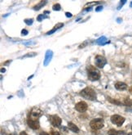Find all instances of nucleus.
Segmentation results:
<instances>
[{
  "label": "nucleus",
  "instance_id": "f257e3e1",
  "mask_svg": "<svg viewBox=\"0 0 132 135\" xmlns=\"http://www.w3.org/2000/svg\"><path fill=\"white\" fill-rule=\"evenodd\" d=\"M87 76L88 79L91 81H96L100 78V73L98 69H96L94 66H88L87 68Z\"/></svg>",
  "mask_w": 132,
  "mask_h": 135
},
{
  "label": "nucleus",
  "instance_id": "f03ea898",
  "mask_svg": "<svg viewBox=\"0 0 132 135\" xmlns=\"http://www.w3.org/2000/svg\"><path fill=\"white\" fill-rule=\"evenodd\" d=\"M80 95L84 98H86L90 101H95L96 99V93L94 89L91 88L87 87L80 92Z\"/></svg>",
  "mask_w": 132,
  "mask_h": 135
},
{
  "label": "nucleus",
  "instance_id": "7ed1b4c3",
  "mask_svg": "<svg viewBox=\"0 0 132 135\" xmlns=\"http://www.w3.org/2000/svg\"><path fill=\"white\" fill-rule=\"evenodd\" d=\"M104 120L101 118H97V119H95V120H92L91 122H90V126L92 129H95V130H97V129H102L104 127Z\"/></svg>",
  "mask_w": 132,
  "mask_h": 135
},
{
  "label": "nucleus",
  "instance_id": "20e7f679",
  "mask_svg": "<svg viewBox=\"0 0 132 135\" xmlns=\"http://www.w3.org/2000/svg\"><path fill=\"white\" fill-rule=\"evenodd\" d=\"M111 121L113 124L118 125V126H122L123 123L125 122V118L119 115H113L111 117Z\"/></svg>",
  "mask_w": 132,
  "mask_h": 135
},
{
  "label": "nucleus",
  "instance_id": "39448f33",
  "mask_svg": "<svg viewBox=\"0 0 132 135\" xmlns=\"http://www.w3.org/2000/svg\"><path fill=\"white\" fill-rule=\"evenodd\" d=\"M27 123H28V125L29 126V128L33 129H38L40 127V124L38 119H33V118L29 117L27 120Z\"/></svg>",
  "mask_w": 132,
  "mask_h": 135
},
{
  "label": "nucleus",
  "instance_id": "423d86ee",
  "mask_svg": "<svg viewBox=\"0 0 132 135\" xmlns=\"http://www.w3.org/2000/svg\"><path fill=\"white\" fill-rule=\"evenodd\" d=\"M42 115H43V112L39 108H38V107H34V108H32V110H30L29 117L33 118V119H38V118H39Z\"/></svg>",
  "mask_w": 132,
  "mask_h": 135
},
{
  "label": "nucleus",
  "instance_id": "0eeeda50",
  "mask_svg": "<svg viewBox=\"0 0 132 135\" xmlns=\"http://www.w3.org/2000/svg\"><path fill=\"white\" fill-rule=\"evenodd\" d=\"M95 62H96V66L99 68H103L105 64H106V59L101 56V55H97L95 58Z\"/></svg>",
  "mask_w": 132,
  "mask_h": 135
},
{
  "label": "nucleus",
  "instance_id": "6e6552de",
  "mask_svg": "<svg viewBox=\"0 0 132 135\" xmlns=\"http://www.w3.org/2000/svg\"><path fill=\"white\" fill-rule=\"evenodd\" d=\"M49 120L51 122V124L55 126V127H59L61 124V119L56 115H50L49 116Z\"/></svg>",
  "mask_w": 132,
  "mask_h": 135
},
{
  "label": "nucleus",
  "instance_id": "1a4fd4ad",
  "mask_svg": "<svg viewBox=\"0 0 132 135\" xmlns=\"http://www.w3.org/2000/svg\"><path fill=\"white\" fill-rule=\"evenodd\" d=\"M88 108V106L87 104L85 102H77L76 106H75V109L77 110V112H86V110H87Z\"/></svg>",
  "mask_w": 132,
  "mask_h": 135
},
{
  "label": "nucleus",
  "instance_id": "9d476101",
  "mask_svg": "<svg viewBox=\"0 0 132 135\" xmlns=\"http://www.w3.org/2000/svg\"><path fill=\"white\" fill-rule=\"evenodd\" d=\"M115 88L118 90H125L127 89V85L126 83L123 82H117L115 84Z\"/></svg>",
  "mask_w": 132,
  "mask_h": 135
},
{
  "label": "nucleus",
  "instance_id": "9b49d317",
  "mask_svg": "<svg viewBox=\"0 0 132 135\" xmlns=\"http://www.w3.org/2000/svg\"><path fill=\"white\" fill-rule=\"evenodd\" d=\"M68 126L69 129H70L71 131H73V133H78V132H79L78 127L76 126V124H74L73 123H72V122H68Z\"/></svg>",
  "mask_w": 132,
  "mask_h": 135
},
{
  "label": "nucleus",
  "instance_id": "f8f14e48",
  "mask_svg": "<svg viewBox=\"0 0 132 135\" xmlns=\"http://www.w3.org/2000/svg\"><path fill=\"white\" fill-rule=\"evenodd\" d=\"M108 135H121V134H124V132L122 131H118L116 129H110L108 132Z\"/></svg>",
  "mask_w": 132,
  "mask_h": 135
},
{
  "label": "nucleus",
  "instance_id": "ddd939ff",
  "mask_svg": "<svg viewBox=\"0 0 132 135\" xmlns=\"http://www.w3.org/2000/svg\"><path fill=\"white\" fill-rule=\"evenodd\" d=\"M62 26H64V24L63 23H59V24H57V25H56V27L54 28L51 31H49V32L47 33L48 35L49 34H52V32H54L56 30H57V29H59V28H60V27H62Z\"/></svg>",
  "mask_w": 132,
  "mask_h": 135
},
{
  "label": "nucleus",
  "instance_id": "4468645a",
  "mask_svg": "<svg viewBox=\"0 0 132 135\" xmlns=\"http://www.w3.org/2000/svg\"><path fill=\"white\" fill-rule=\"evenodd\" d=\"M124 104H125L126 106H129V107L132 106V100L129 98H126L125 99V101H124Z\"/></svg>",
  "mask_w": 132,
  "mask_h": 135
},
{
  "label": "nucleus",
  "instance_id": "2eb2a0df",
  "mask_svg": "<svg viewBox=\"0 0 132 135\" xmlns=\"http://www.w3.org/2000/svg\"><path fill=\"white\" fill-rule=\"evenodd\" d=\"M46 3V1H44V2H43V1H42V2H41V3H40L39 4L36 5V6H35V7H34V8L35 10H39V9L41 8L42 7H43V5H44V4H45Z\"/></svg>",
  "mask_w": 132,
  "mask_h": 135
},
{
  "label": "nucleus",
  "instance_id": "dca6fc26",
  "mask_svg": "<svg viewBox=\"0 0 132 135\" xmlns=\"http://www.w3.org/2000/svg\"><path fill=\"white\" fill-rule=\"evenodd\" d=\"M60 4H58V3H56V4H55L53 6V10H55V11H60Z\"/></svg>",
  "mask_w": 132,
  "mask_h": 135
},
{
  "label": "nucleus",
  "instance_id": "f3484780",
  "mask_svg": "<svg viewBox=\"0 0 132 135\" xmlns=\"http://www.w3.org/2000/svg\"><path fill=\"white\" fill-rule=\"evenodd\" d=\"M109 101L113 103H114V104H117V105H121V102H118V101H116V100H112V99H109Z\"/></svg>",
  "mask_w": 132,
  "mask_h": 135
},
{
  "label": "nucleus",
  "instance_id": "a211bd4d",
  "mask_svg": "<svg viewBox=\"0 0 132 135\" xmlns=\"http://www.w3.org/2000/svg\"><path fill=\"white\" fill-rule=\"evenodd\" d=\"M99 3V2H93V3H87L86 6L85 7H87V6H91V5H95V4H98Z\"/></svg>",
  "mask_w": 132,
  "mask_h": 135
},
{
  "label": "nucleus",
  "instance_id": "6ab92c4d",
  "mask_svg": "<svg viewBox=\"0 0 132 135\" xmlns=\"http://www.w3.org/2000/svg\"><path fill=\"white\" fill-rule=\"evenodd\" d=\"M51 135H60V133H59L57 131L51 130Z\"/></svg>",
  "mask_w": 132,
  "mask_h": 135
},
{
  "label": "nucleus",
  "instance_id": "aec40b11",
  "mask_svg": "<svg viewBox=\"0 0 132 135\" xmlns=\"http://www.w3.org/2000/svg\"><path fill=\"white\" fill-rule=\"evenodd\" d=\"M20 135H28L25 131H23V132H21L20 133Z\"/></svg>",
  "mask_w": 132,
  "mask_h": 135
},
{
  "label": "nucleus",
  "instance_id": "412c9836",
  "mask_svg": "<svg viewBox=\"0 0 132 135\" xmlns=\"http://www.w3.org/2000/svg\"><path fill=\"white\" fill-rule=\"evenodd\" d=\"M40 135H49V134H48V133H45V132H43V133H40Z\"/></svg>",
  "mask_w": 132,
  "mask_h": 135
},
{
  "label": "nucleus",
  "instance_id": "4be33fe9",
  "mask_svg": "<svg viewBox=\"0 0 132 135\" xmlns=\"http://www.w3.org/2000/svg\"><path fill=\"white\" fill-rule=\"evenodd\" d=\"M66 15H67V17H72V15L71 14H68V12H66Z\"/></svg>",
  "mask_w": 132,
  "mask_h": 135
},
{
  "label": "nucleus",
  "instance_id": "5701e85b",
  "mask_svg": "<svg viewBox=\"0 0 132 135\" xmlns=\"http://www.w3.org/2000/svg\"><path fill=\"white\" fill-rule=\"evenodd\" d=\"M129 91H130V93L132 94V87H130V89H129Z\"/></svg>",
  "mask_w": 132,
  "mask_h": 135
},
{
  "label": "nucleus",
  "instance_id": "b1692460",
  "mask_svg": "<svg viewBox=\"0 0 132 135\" xmlns=\"http://www.w3.org/2000/svg\"><path fill=\"white\" fill-rule=\"evenodd\" d=\"M128 135H132V133H129Z\"/></svg>",
  "mask_w": 132,
  "mask_h": 135
},
{
  "label": "nucleus",
  "instance_id": "393cba45",
  "mask_svg": "<svg viewBox=\"0 0 132 135\" xmlns=\"http://www.w3.org/2000/svg\"><path fill=\"white\" fill-rule=\"evenodd\" d=\"M131 129H132V127H131Z\"/></svg>",
  "mask_w": 132,
  "mask_h": 135
}]
</instances>
